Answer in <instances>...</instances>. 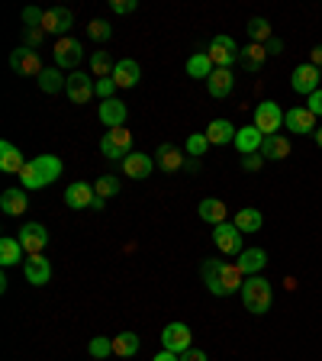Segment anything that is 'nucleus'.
Here are the masks:
<instances>
[{"instance_id": "8fccbe9b", "label": "nucleus", "mask_w": 322, "mask_h": 361, "mask_svg": "<svg viewBox=\"0 0 322 361\" xmlns=\"http://www.w3.org/2000/svg\"><path fill=\"white\" fill-rule=\"evenodd\" d=\"M264 49H268V55H280V52H284V42H280V39H271Z\"/></svg>"}, {"instance_id": "f8f14e48", "label": "nucleus", "mask_w": 322, "mask_h": 361, "mask_svg": "<svg viewBox=\"0 0 322 361\" xmlns=\"http://www.w3.org/2000/svg\"><path fill=\"white\" fill-rule=\"evenodd\" d=\"M94 200H97L94 184H87V180H75V184H68L65 203L71 207V210H90V207H94Z\"/></svg>"}, {"instance_id": "f704fd0d", "label": "nucleus", "mask_w": 322, "mask_h": 361, "mask_svg": "<svg viewBox=\"0 0 322 361\" xmlns=\"http://www.w3.org/2000/svg\"><path fill=\"white\" fill-rule=\"evenodd\" d=\"M245 30H248V39H252V42H258V45H268L271 39H274V36H271V23L264 20V16H252Z\"/></svg>"}, {"instance_id": "cd10ccee", "label": "nucleus", "mask_w": 322, "mask_h": 361, "mask_svg": "<svg viewBox=\"0 0 322 361\" xmlns=\"http://www.w3.org/2000/svg\"><path fill=\"white\" fill-rule=\"evenodd\" d=\"M235 133H239V129H235L229 120H213L210 126H206V139H210V145L235 142Z\"/></svg>"}, {"instance_id": "0eeeda50", "label": "nucleus", "mask_w": 322, "mask_h": 361, "mask_svg": "<svg viewBox=\"0 0 322 361\" xmlns=\"http://www.w3.org/2000/svg\"><path fill=\"white\" fill-rule=\"evenodd\" d=\"M213 242H216V248L223 252L225 258L229 255H242L245 248H242V233L235 223H219L213 226Z\"/></svg>"}, {"instance_id": "4be33fe9", "label": "nucleus", "mask_w": 322, "mask_h": 361, "mask_svg": "<svg viewBox=\"0 0 322 361\" xmlns=\"http://www.w3.org/2000/svg\"><path fill=\"white\" fill-rule=\"evenodd\" d=\"M264 145V135L255 129V123L252 126H242L239 133H235V149L242 152V155H255V152H261Z\"/></svg>"}, {"instance_id": "2f4dec72", "label": "nucleus", "mask_w": 322, "mask_h": 361, "mask_svg": "<svg viewBox=\"0 0 322 361\" xmlns=\"http://www.w3.org/2000/svg\"><path fill=\"white\" fill-rule=\"evenodd\" d=\"M235 226H239V233L245 235V233H258L261 229V223H264V216L255 210V207H245V210H239L235 213V219H233Z\"/></svg>"}, {"instance_id": "f03ea898", "label": "nucleus", "mask_w": 322, "mask_h": 361, "mask_svg": "<svg viewBox=\"0 0 322 361\" xmlns=\"http://www.w3.org/2000/svg\"><path fill=\"white\" fill-rule=\"evenodd\" d=\"M242 303H245L248 313L255 316H264L271 310V303H274V287H271L268 278H261V274H252V278H245V284H242Z\"/></svg>"}, {"instance_id": "473e14b6", "label": "nucleus", "mask_w": 322, "mask_h": 361, "mask_svg": "<svg viewBox=\"0 0 322 361\" xmlns=\"http://www.w3.org/2000/svg\"><path fill=\"white\" fill-rule=\"evenodd\" d=\"M20 255H26V252H23V245H20V239L4 235V239H0V264H4V268L20 264Z\"/></svg>"}, {"instance_id": "09e8293b", "label": "nucleus", "mask_w": 322, "mask_h": 361, "mask_svg": "<svg viewBox=\"0 0 322 361\" xmlns=\"http://www.w3.org/2000/svg\"><path fill=\"white\" fill-rule=\"evenodd\" d=\"M309 65H316L322 71V45H316L313 52H309Z\"/></svg>"}, {"instance_id": "a18cd8bd", "label": "nucleus", "mask_w": 322, "mask_h": 361, "mask_svg": "<svg viewBox=\"0 0 322 361\" xmlns=\"http://www.w3.org/2000/svg\"><path fill=\"white\" fill-rule=\"evenodd\" d=\"M135 7H139V4H135V0H113V4H110V10H113V13H120V16L132 13Z\"/></svg>"}, {"instance_id": "5fc2aeb1", "label": "nucleus", "mask_w": 322, "mask_h": 361, "mask_svg": "<svg viewBox=\"0 0 322 361\" xmlns=\"http://www.w3.org/2000/svg\"><path fill=\"white\" fill-rule=\"evenodd\" d=\"M313 139H316V145L322 149V126H316V133H313Z\"/></svg>"}, {"instance_id": "c85d7f7f", "label": "nucleus", "mask_w": 322, "mask_h": 361, "mask_svg": "<svg viewBox=\"0 0 322 361\" xmlns=\"http://www.w3.org/2000/svg\"><path fill=\"white\" fill-rule=\"evenodd\" d=\"M155 165L161 168V171H168V174H174L178 168H184V158H180V152L174 149V145H158V152H155Z\"/></svg>"}, {"instance_id": "dca6fc26", "label": "nucleus", "mask_w": 322, "mask_h": 361, "mask_svg": "<svg viewBox=\"0 0 322 361\" xmlns=\"http://www.w3.org/2000/svg\"><path fill=\"white\" fill-rule=\"evenodd\" d=\"M23 274H26V281H30L32 287H45L52 281V264H49V258H42V255H30L26 264H23Z\"/></svg>"}, {"instance_id": "c756f323", "label": "nucleus", "mask_w": 322, "mask_h": 361, "mask_svg": "<svg viewBox=\"0 0 322 361\" xmlns=\"http://www.w3.org/2000/svg\"><path fill=\"white\" fill-rule=\"evenodd\" d=\"M261 155L264 158H271V161H280V158H287L290 155V139L287 135H268L264 139V145H261Z\"/></svg>"}, {"instance_id": "5701e85b", "label": "nucleus", "mask_w": 322, "mask_h": 361, "mask_svg": "<svg viewBox=\"0 0 322 361\" xmlns=\"http://www.w3.org/2000/svg\"><path fill=\"white\" fill-rule=\"evenodd\" d=\"M23 168H26V158H23V152L16 149L13 142H0V171H7V174H20Z\"/></svg>"}, {"instance_id": "4468645a", "label": "nucleus", "mask_w": 322, "mask_h": 361, "mask_svg": "<svg viewBox=\"0 0 322 361\" xmlns=\"http://www.w3.org/2000/svg\"><path fill=\"white\" fill-rule=\"evenodd\" d=\"M284 126L297 135H306V133H316V113L309 106H293V110L284 113Z\"/></svg>"}, {"instance_id": "9b49d317", "label": "nucleus", "mask_w": 322, "mask_h": 361, "mask_svg": "<svg viewBox=\"0 0 322 361\" xmlns=\"http://www.w3.org/2000/svg\"><path fill=\"white\" fill-rule=\"evenodd\" d=\"M20 245L26 255H42L45 245H49V229L42 223H26L20 229Z\"/></svg>"}, {"instance_id": "a211bd4d", "label": "nucleus", "mask_w": 322, "mask_h": 361, "mask_svg": "<svg viewBox=\"0 0 322 361\" xmlns=\"http://www.w3.org/2000/svg\"><path fill=\"white\" fill-rule=\"evenodd\" d=\"M84 49L78 39H58V45H55V68H75L78 61H81Z\"/></svg>"}, {"instance_id": "49530a36", "label": "nucleus", "mask_w": 322, "mask_h": 361, "mask_svg": "<svg viewBox=\"0 0 322 361\" xmlns=\"http://www.w3.org/2000/svg\"><path fill=\"white\" fill-rule=\"evenodd\" d=\"M306 106L316 113V116H322V87L316 90V94H309V97H306Z\"/></svg>"}, {"instance_id": "9d476101", "label": "nucleus", "mask_w": 322, "mask_h": 361, "mask_svg": "<svg viewBox=\"0 0 322 361\" xmlns=\"http://www.w3.org/2000/svg\"><path fill=\"white\" fill-rule=\"evenodd\" d=\"M319 78H322V71L306 61V65H297V68H293L290 87L297 90V94H303V97H309V94H316V90H319Z\"/></svg>"}, {"instance_id": "a19ab883", "label": "nucleus", "mask_w": 322, "mask_h": 361, "mask_svg": "<svg viewBox=\"0 0 322 361\" xmlns=\"http://www.w3.org/2000/svg\"><path fill=\"white\" fill-rule=\"evenodd\" d=\"M206 149H210V139H206V133H194V135L187 139V155H190V158L206 155Z\"/></svg>"}, {"instance_id": "b1692460", "label": "nucleus", "mask_w": 322, "mask_h": 361, "mask_svg": "<svg viewBox=\"0 0 322 361\" xmlns=\"http://www.w3.org/2000/svg\"><path fill=\"white\" fill-rule=\"evenodd\" d=\"M0 207H4V213H7V216H20V213H26V210H30L26 190H20V188H7L4 194H0Z\"/></svg>"}, {"instance_id": "bb28decb", "label": "nucleus", "mask_w": 322, "mask_h": 361, "mask_svg": "<svg viewBox=\"0 0 322 361\" xmlns=\"http://www.w3.org/2000/svg\"><path fill=\"white\" fill-rule=\"evenodd\" d=\"M239 61H242V68H245V71H261V65L268 61V49H264V45H258V42H248L245 49L239 52Z\"/></svg>"}, {"instance_id": "ea45409f", "label": "nucleus", "mask_w": 322, "mask_h": 361, "mask_svg": "<svg viewBox=\"0 0 322 361\" xmlns=\"http://www.w3.org/2000/svg\"><path fill=\"white\" fill-rule=\"evenodd\" d=\"M87 36L94 39V42H106V39L113 36V26L106 20H90L87 23Z\"/></svg>"}, {"instance_id": "f257e3e1", "label": "nucleus", "mask_w": 322, "mask_h": 361, "mask_svg": "<svg viewBox=\"0 0 322 361\" xmlns=\"http://www.w3.org/2000/svg\"><path fill=\"white\" fill-rule=\"evenodd\" d=\"M61 174V158L58 155H36L26 161V168L20 171V180L26 190H39L49 188L52 180H58Z\"/></svg>"}, {"instance_id": "a878e982", "label": "nucleus", "mask_w": 322, "mask_h": 361, "mask_svg": "<svg viewBox=\"0 0 322 361\" xmlns=\"http://www.w3.org/2000/svg\"><path fill=\"white\" fill-rule=\"evenodd\" d=\"M235 264L242 268V274H245V278H252V274H258V271L268 264V252H264V248H245Z\"/></svg>"}, {"instance_id": "39448f33", "label": "nucleus", "mask_w": 322, "mask_h": 361, "mask_svg": "<svg viewBox=\"0 0 322 361\" xmlns=\"http://www.w3.org/2000/svg\"><path fill=\"white\" fill-rule=\"evenodd\" d=\"M239 45H235V39L233 36H213V42H210V49H206V55H210V61L216 68H233L235 61H239Z\"/></svg>"}, {"instance_id": "58836bf2", "label": "nucleus", "mask_w": 322, "mask_h": 361, "mask_svg": "<svg viewBox=\"0 0 322 361\" xmlns=\"http://www.w3.org/2000/svg\"><path fill=\"white\" fill-rule=\"evenodd\" d=\"M90 68H94V75L100 78H113V68H116V61L110 59L106 52H94V59H90Z\"/></svg>"}, {"instance_id": "72a5a7b5", "label": "nucleus", "mask_w": 322, "mask_h": 361, "mask_svg": "<svg viewBox=\"0 0 322 361\" xmlns=\"http://www.w3.org/2000/svg\"><path fill=\"white\" fill-rule=\"evenodd\" d=\"M36 81H39V87H42L45 94H58V90H65L68 78L61 75V68H45V71L36 78Z\"/></svg>"}, {"instance_id": "20e7f679", "label": "nucleus", "mask_w": 322, "mask_h": 361, "mask_svg": "<svg viewBox=\"0 0 322 361\" xmlns=\"http://www.w3.org/2000/svg\"><path fill=\"white\" fill-rule=\"evenodd\" d=\"M100 155H106V158H126V155H132V133L129 129H106L104 133V139H100Z\"/></svg>"}, {"instance_id": "603ef678", "label": "nucleus", "mask_w": 322, "mask_h": 361, "mask_svg": "<svg viewBox=\"0 0 322 361\" xmlns=\"http://www.w3.org/2000/svg\"><path fill=\"white\" fill-rule=\"evenodd\" d=\"M151 361H180V355H174V352H158Z\"/></svg>"}, {"instance_id": "1a4fd4ad", "label": "nucleus", "mask_w": 322, "mask_h": 361, "mask_svg": "<svg viewBox=\"0 0 322 361\" xmlns=\"http://www.w3.org/2000/svg\"><path fill=\"white\" fill-rule=\"evenodd\" d=\"M10 68H13V71H20V75H32V78H39L45 71L39 52H36V49H30V45H20V49H13V52H10Z\"/></svg>"}, {"instance_id": "79ce46f5", "label": "nucleus", "mask_w": 322, "mask_h": 361, "mask_svg": "<svg viewBox=\"0 0 322 361\" xmlns=\"http://www.w3.org/2000/svg\"><path fill=\"white\" fill-rule=\"evenodd\" d=\"M42 16H45V10H39V7L23 10V23H26V30H42Z\"/></svg>"}, {"instance_id": "3c124183", "label": "nucleus", "mask_w": 322, "mask_h": 361, "mask_svg": "<svg viewBox=\"0 0 322 361\" xmlns=\"http://www.w3.org/2000/svg\"><path fill=\"white\" fill-rule=\"evenodd\" d=\"M39 39H42V30H26V42H30V49H36Z\"/></svg>"}, {"instance_id": "393cba45", "label": "nucleus", "mask_w": 322, "mask_h": 361, "mask_svg": "<svg viewBox=\"0 0 322 361\" xmlns=\"http://www.w3.org/2000/svg\"><path fill=\"white\" fill-rule=\"evenodd\" d=\"M233 71H229V68H216V71H213L210 75V81H206V90H210V97H229V94H233Z\"/></svg>"}, {"instance_id": "e433bc0d", "label": "nucleus", "mask_w": 322, "mask_h": 361, "mask_svg": "<svg viewBox=\"0 0 322 361\" xmlns=\"http://www.w3.org/2000/svg\"><path fill=\"white\" fill-rule=\"evenodd\" d=\"M87 352H90V358H100V361H106L110 355H116V352H113V338H106V336H94V338H90Z\"/></svg>"}, {"instance_id": "7ed1b4c3", "label": "nucleus", "mask_w": 322, "mask_h": 361, "mask_svg": "<svg viewBox=\"0 0 322 361\" xmlns=\"http://www.w3.org/2000/svg\"><path fill=\"white\" fill-rule=\"evenodd\" d=\"M284 126V110H280L278 100H264L255 106V129L268 139V135H278V129Z\"/></svg>"}, {"instance_id": "6e6552de", "label": "nucleus", "mask_w": 322, "mask_h": 361, "mask_svg": "<svg viewBox=\"0 0 322 361\" xmlns=\"http://www.w3.org/2000/svg\"><path fill=\"white\" fill-rule=\"evenodd\" d=\"M65 94L71 104H90V97L97 94V84L90 81V75H84V71H71L68 75V84H65Z\"/></svg>"}, {"instance_id": "423d86ee", "label": "nucleus", "mask_w": 322, "mask_h": 361, "mask_svg": "<svg viewBox=\"0 0 322 361\" xmlns=\"http://www.w3.org/2000/svg\"><path fill=\"white\" fill-rule=\"evenodd\" d=\"M161 345H165V352H174V355H184L187 348H194L190 326L187 323H168L165 329H161Z\"/></svg>"}, {"instance_id": "37998d69", "label": "nucleus", "mask_w": 322, "mask_h": 361, "mask_svg": "<svg viewBox=\"0 0 322 361\" xmlns=\"http://www.w3.org/2000/svg\"><path fill=\"white\" fill-rule=\"evenodd\" d=\"M113 94H116V81H113V78H100L97 81V97L113 100Z\"/></svg>"}, {"instance_id": "c9c22d12", "label": "nucleus", "mask_w": 322, "mask_h": 361, "mask_svg": "<svg viewBox=\"0 0 322 361\" xmlns=\"http://www.w3.org/2000/svg\"><path fill=\"white\" fill-rule=\"evenodd\" d=\"M113 352L120 355L123 361L132 358V355L139 352V336H135V332H120V336L113 338Z\"/></svg>"}, {"instance_id": "2eb2a0df", "label": "nucleus", "mask_w": 322, "mask_h": 361, "mask_svg": "<svg viewBox=\"0 0 322 361\" xmlns=\"http://www.w3.org/2000/svg\"><path fill=\"white\" fill-rule=\"evenodd\" d=\"M151 168H155V158L149 152H132V155L123 158V174L132 180H145L151 174Z\"/></svg>"}, {"instance_id": "f3484780", "label": "nucleus", "mask_w": 322, "mask_h": 361, "mask_svg": "<svg viewBox=\"0 0 322 361\" xmlns=\"http://www.w3.org/2000/svg\"><path fill=\"white\" fill-rule=\"evenodd\" d=\"M200 278L203 284L210 287L213 297H225V287H223V258H206L200 264Z\"/></svg>"}, {"instance_id": "aec40b11", "label": "nucleus", "mask_w": 322, "mask_h": 361, "mask_svg": "<svg viewBox=\"0 0 322 361\" xmlns=\"http://www.w3.org/2000/svg\"><path fill=\"white\" fill-rule=\"evenodd\" d=\"M197 213H200V219H203V223H210V226L229 223V207H225L223 200H216V197H206V200H200V207H197Z\"/></svg>"}, {"instance_id": "de8ad7c7", "label": "nucleus", "mask_w": 322, "mask_h": 361, "mask_svg": "<svg viewBox=\"0 0 322 361\" xmlns=\"http://www.w3.org/2000/svg\"><path fill=\"white\" fill-rule=\"evenodd\" d=\"M180 361H210V358H206V352H200V348H187V352L180 355Z\"/></svg>"}, {"instance_id": "4c0bfd02", "label": "nucleus", "mask_w": 322, "mask_h": 361, "mask_svg": "<svg viewBox=\"0 0 322 361\" xmlns=\"http://www.w3.org/2000/svg\"><path fill=\"white\" fill-rule=\"evenodd\" d=\"M123 188V180L116 178V174H104V178H97V184H94V190H97V197H116Z\"/></svg>"}, {"instance_id": "7c9ffc66", "label": "nucleus", "mask_w": 322, "mask_h": 361, "mask_svg": "<svg viewBox=\"0 0 322 361\" xmlns=\"http://www.w3.org/2000/svg\"><path fill=\"white\" fill-rule=\"evenodd\" d=\"M213 71H216V65L210 61V55H206V52H197V55H190V59H187V75L197 78V81H200V78H203V81H210Z\"/></svg>"}, {"instance_id": "412c9836", "label": "nucleus", "mask_w": 322, "mask_h": 361, "mask_svg": "<svg viewBox=\"0 0 322 361\" xmlns=\"http://www.w3.org/2000/svg\"><path fill=\"white\" fill-rule=\"evenodd\" d=\"M139 78H142V68H139V61H132V59H120L116 68H113V81H116V87H135Z\"/></svg>"}, {"instance_id": "ddd939ff", "label": "nucleus", "mask_w": 322, "mask_h": 361, "mask_svg": "<svg viewBox=\"0 0 322 361\" xmlns=\"http://www.w3.org/2000/svg\"><path fill=\"white\" fill-rule=\"evenodd\" d=\"M75 26V13L68 7H52V10H45L42 16V32H55V36L65 39V32Z\"/></svg>"}, {"instance_id": "c03bdc74", "label": "nucleus", "mask_w": 322, "mask_h": 361, "mask_svg": "<svg viewBox=\"0 0 322 361\" xmlns=\"http://www.w3.org/2000/svg\"><path fill=\"white\" fill-rule=\"evenodd\" d=\"M261 165H264L261 152H255V155H242V168H245V171H258Z\"/></svg>"}, {"instance_id": "6ab92c4d", "label": "nucleus", "mask_w": 322, "mask_h": 361, "mask_svg": "<svg viewBox=\"0 0 322 361\" xmlns=\"http://www.w3.org/2000/svg\"><path fill=\"white\" fill-rule=\"evenodd\" d=\"M97 116H100V123H104L106 129H120L123 123H126L129 110H126V104H123V100L113 97V100H104V104H100Z\"/></svg>"}, {"instance_id": "6e6d98bb", "label": "nucleus", "mask_w": 322, "mask_h": 361, "mask_svg": "<svg viewBox=\"0 0 322 361\" xmlns=\"http://www.w3.org/2000/svg\"><path fill=\"white\" fill-rule=\"evenodd\" d=\"M94 361H100V358H94Z\"/></svg>"}, {"instance_id": "864d4df0", "label": "nucleus", "mask_w": 322, "mask_h": 361, "mask_svg": "<svg viewBox=\"0 0 322 361\" xmlns=\"http://www.w3.org/2000/svg\"><path fill=\"white\" fill-rule=\"evenodd\" d=\"M184 168H187V171H200V158H187V161H184Z\"/></svg>"}]
</instances>
